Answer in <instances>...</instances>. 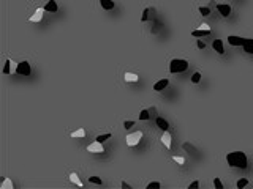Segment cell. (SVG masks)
<instances>
[{"label":"cell","instance_id":"6da1fadb","mask_svg":"<svg viewBox=\"0 0 253 189\" xmlns=\"http://www.w3.org/2000/svg\"><path fill=\"white\" fill-rule=\"evenodd\" d=\"M226 161L231 167H237V169H247V156L242 151H233L226 156Z\"/></svg>","mask_w":253,"mask_h":189},{"label":"cell","instance_id":"7c38bea8","mask_svg":"<svg viewBox=\"0 0 253 189\" xmlns=\"http://www.w3.org/2000/svg\"><path fill=\"white\" fill-rule=\"evenodd\" d=\"M162 143L166 148H171V134L168 131H163V136H162Z\"/></svg>","mask_w":253,"mask_h":189},{"label":"cell","instance_id":"d6a6232c","mask_svg":"<svg viewBox=\"0 0 253 189\" xmlns=\"http://www.w3.org/2000/svg\"><path fill=\"white\" fill-rule=\"evenodd\" d=\"M199 187V181H193V183H190V186H188V189H198Z\"/></svg>","mask_w":253,"mask_h":189},{"label":"cell","instance_id":"ba28073f","mask_svg":"<svg viewBox=\"0 0 253 189\" xmlns=\"http://www.w3.org/2000/svg\"><path fill=\"white\" fill-rule=\"evenodd\" d=\"M244 41H245V39H244V38H241V36H236V35L228 36V43H230L231 46H242V44H244Z\"/></svg>","mask_w":253,"mask_h":189},{"label":"cell","instance_id":"44dd1931","mask_svg":"<svg viewBox=\"0 0 253 189\" xmlns=\"http://www.w3.org/2000/svg\"><path fill=\"white\" fill-rule=\"evenodd\" d=\"M70 180H71V183H74V184H78V186H82L81 180H79V177H78L76 173H71V175H70Z\"/></svg>","mask_w":253,"mask_h":189},{"label":"cell","instance_id":"e0dca14e","mask_svg":"<svg viewBox=\"0 0 253 189\" xmlns=\"http://www.w3.org/2000/svg\"><path fill=\"white\" fill-rule=\"evenodd\" d=\"M125 80H127V82H138V76L135 73H127L125 74Z\"/></svg>","mask_w":253,"mask_h":189},{"label":"cell","instance_id":"83f0119b","mask_svg":"<svg viewBox=\"0 0 253 189\" xmlns=\"http://www.w3.org/2000/svg\"><path fill=\"white\" fill-rule=\"evenodd\" d=\"M149 111H141V114H139V120H149Z\"/></svg>","mask_w":253,"mask_h":189},{"label":"cell","instance_id":"5b68a950","mask_svg":"<svg viewBox=\"0 0 253 189\" xmlns=\"http://www.w3.org/2000/svg\"><path fill=\"white\" fill-rule=\"evenodd\" d=\"M87 151H90V153H103L104 151V148H103V143L101 142H94V143H90L89 147H87Z\"/></svg>","mask_w":253,"mask_h":189},{"label":"cell","instance_id":"cb8c5ba5","mask_svg":"<svg viewBox=\"0 0 253 189\" xmlns=\"http://www.w3.org/2000/svg\"><path fill=\"white\" fill-rule=\"evenodd\" d=\"M160 187H162V184H160L158 181H152V183L147 184V189H160Z\"/></svg>","mask_w":253,"mask_h":189},{"label":"cell","instance_id":"2e32d148","mask_svg":"<svg viewBox=\"0 0 253 189\" xmlns=\"http://www.w3.org/2000/svg\"><path fill=\"white\" fill-rule=\"evenodd\" d=\"M212 46H214V49H215L218 54H223V52H225V49H223V43L220 41V39H215V41H214V44H212Z\"/></svg>","mask_w":253,"mask_h":189},{"label":"cell","instance_id":"9c48e42d","mask_svg":"<svg viewBox=\"0 0 253 189\" xmlns=\"http://www.w3.org/2000/svg\"><path fill=\"white\" fill-rule=\"evenodd\" d=\"M43 13H44V8H38L35 13H33V14L30 16V22H40V21H41L43 19Z\"/></svg>","mask_w":253,"mask_h":189},{"label":"cell","instance_id":"ffe728a7","mask_svg":"<svg viewBox=\"0 0 253 189\" xmlns=\"http://www.w3.org/2000/svg\"><path fill=\"white\" fill-rule=\"evenodd\" d=\"M84 136H86V131L82 128H79V129H76V131L71 132V137H84Z\"/></svg>","mask_w":253,"mask_h":189},{"label":"cell","instance_id":"30bf717a","mask_svg":"<svg viewBox=\"0 0 253 189\" xmlns=\"http://www.w3.org/2000/svg\"><path fill=\"white\" fill-rule=\"evenodd\" d=\"M168 85H169V80H168V79H162V80H158V82L154 85V90H155V91H162V90H165Z\"/></svg>","mask_w":253,"mask_h":189},{"label":"cell","instance_id":"ac0fdd59","mask_svg":"<svg viewBox=\"0 0 253 189\" xmlns=\"http://www.w3.org/2000/svg\"><path fill=\"white\" fill-rule=\"evenodd\" d=\"M152 11H155V10H152V8H145V10H144V13H142V16H141V21H142V22H145V21H147Z\"/></svg>","mask_w":253,"mask_h":189},{"label":"cell","instance_id":"e575fe53","mask_svg":"<svg viewBox=\"0 0 253 189\" xmlns=\"http://www.w3.org/2000/svg\"><path fill=\"white\" fill-rule=\"evenodd\" d=\"M196 46H198V49H204V46H206V44H204V43L201 41V39H199V41L196 43Z\"/></svg>","mask_w":253,"mask_h":189},{"label":"cell","instance_id":"3957f363","mask_svg":"<svg viewBox=\"0 0 253 189\" xmlns=\"http://www.w3.org/2000/svg\"><path fill=\"white\" fill-rule=\"evenodd\" d=\"M141 139H142V132L141 131L133 132V134H130V136H127V145L128 147H136L141 142Z\"/></svg>","mask_w":253,"mask_h":189},{"label":"cell","instance_id":"5bb4252c","mask_svg":"<svg viewBox=\"0 0 253 189\" xmlns=\"http://www.w3.org/2000/svg\"><path fill=\"white\" fill-rule=\"evenodd\" d=\"M242 47H244V50H245L247 54H253V38H251V39H245L244 44H242Z\"/></svg>","mask_w":253,"mask_h":189},{"label":"cell","instance_id":"52a82bcc","mask_svg":"<svg viewBox=\"0 0 253 189\" xmlns=\"http://www.w3.org/2000/svg\"><path fill=\"white\" fill-rule=\"evenodd\" d=\"M16 68H18V65L15 66V63H13L11 60H6V62H5V66H3V74H11V73H16Z\"/></svg>","mask_w":253,"mask_h":189},{"label":"cell","instance_id":"d4e9b609","mask_svg":"<svg viewBox=\"0 0 253 189\" xmlns=\"http://www.w3.org/2000/svg\"><path fill=\"white\" fill-rule=\"evenodd\" d=\"M247 184H248V180H247V178H242V180H239V181H237V187H239V189L245 187Z\"/></svg>","mask_w":253,"mask_h":189},{"label":"cell","instance_id":"7a4b0ae2","mask_svg":"<svg viewBox=\"0 0 253 189\" xmlns=\"http://www.w3.org/2000/svg\"><path fill=\"white\" fill-rule=\"evenodd\" d=\"M188 68V62L187 60H183V58H174V60H171L169 63V71L172 74H176V73H182Z\"/></svg>","mask_w":253,"mask_h":189},{"label":"cell","instance_id":"4dcf8cb0","mask_svg":"<svg viewBox=\"0 0 253 189\" xmlns=\"http://www.w3.org/2000/svg\"><path fill=\"white\" fill-rule=\"evenodd\" d=\"M214 186H215L217 189H223V183L220 181V178H215V180H214Z\"/></svg>","mask_w":253,"mask_h":189},{"label":"cell","instance_id":"d590c367","mask_svg":"<svg viewBox=\"0 0 253 189\" xmlns=\"http://www.w3.org/2000/svg\"><path fill=\"white\" fill-rule=\"evenodd\" d=\"M122 187H124V189H131V186H130L127 181H122Z\"/></svg>","mask_w":253,"mask_h":189},{"label":"cell","instance_id":"9a60e30c","mask_svg":"<svg viewBox=\"0 0 253 189\" xmlns=\"http://www.w3.org/2000/svg\"><path fill=\"white\" fill-rule=\"evenodd\" d=\"M100 5L104 10H112L114 8V2H112V0H100Z\"/></svg>","mask_w":253,"mask_h":189},{"label":"cell","instance_id":"4316f807","mask_svg":"<svg viewBox=\"0 0 253 189\" xmlns=\"http://www.w3.org/2000/svg\"><path fill=\"white\" fill-rule=\"evenodd\" d=\"M199 80H201V73H195V74L192 76V82H193V84H198Z\"/></svg>","mask_w":253,"mask_h":189},{"label":"cell","instance_id":"d6986e66","mask_svg":"<svg viewBox=\"0 0 253 189\" xmlns=\"http://www.w3.org/2000/svg\"><path fill=\"white\" fill-rule=\"evenodd\" d=\"M0 189H13V183H11V180H10V178H5L3 183L0 184Z\"/></svg>","mask_w":253,"mask_h":189},{"label":"cell","instance_id":"f546056e","mask_svg":"<svg viewBox=\"0 0 253 189\" xmlns=\"http://www.w3.org/2000/svg\"><path fill=\"white\" fill-rule=\"evenodd\" d=\"M89 181L94 183V184H101V180L98 177H89Z\"/></svg>","mask_w":253,"mask_h":189},{"label":"cell","instance_id":"836d02e7","mask_svg":"<svg viewBox=\"0 0 253 189\" xmlns=\"http://www.w3.org/2000/svg\"><path fill=\"white\" fill-rule=\"evenodd\" d=\"M199 30H207V32H210V27H209L207 24H201V25H199Z\"/></svg>","mask_w":253,"mask_h":189},{"label":"cell","instance_id":"8fae6325","mask_svg":"<svg viewBox=\"0 0 253 189\" xmlns=\"http://www.w3.org/2000/svg\"><path fill=\"white\" fill-rule=\"evenodd\" d=\"M57 3H56V0H49V2L44 5V11H49V13H56L57 11Z\"/></svg>","mask_w":253,"mask_h":189},{"label":"cell","instance_id":"1f68e13d","mask_svg":"<svg viewBox=\"0 0 253 189\" xmlns=\"http://www.w3.org/2000/svg\"><path fill=\"white\" fill-rule=\"evenodd\" d=\"M174 161H176V163H177L179 166H182V164L185 163V161H183V158H180V156H174Z\"/></svg>","mask_w":253,"mask_h":189},{"label":"cell","instance_id":"f1b7e54d","mask_svg":"<svg viewBox=\"0 0 253 189\" xmlns=\"http://www.w3.org/2000/svg\"><path fill=\"white\" fill-rule=\"evenodd\" d=\"M133 125H135V121H133V120H127V121H124V128H125V129H130Z\"/></svg>","mask_w":253,"mask_h":189},{"label":"cell","instance_id":"484cf974","mask_svg":"<svg viewBox=\"0 0 253 189\" xmlns=\"http://www.w3.org/2000/svg\"><path fill=\"white\" fill-rule=\"evenodd\" d=\"M199 13H201L203 16H209L210 14V10L207 6H199Z\"/></svg>","mask_w":253,"mask_h":189},{"label":"cell","instance_id":"7402d4cb","mask_svg":"<svg viewBox=\"0 0 253 189\" xmlns=\"http://www.w3.org/2000/svg\"><path fill=\"white\" fill-rule=\"evenodd\" d=\"M108 139H111V134H109V132H106V134H100V136L97 137V140H98V142H101V143H103L104 140H108Z\"/></svg>","mask_w":253,"mask_h":189},{"label":"cell","instance_id":"4fadbf2b","mask_svg":"<svg viewBox=\"0 0 253 189\" xmlns=\"http://www.w3.org/2000/svg\"><path fill=\"white\" fill-rule=\"evenodd\" d=\"M157 126L162 129V131H168V128H169L168 121H166L165 118H162V117H158V118H157Z\"/></svg>","mask_w":253,"mask_h":189},{"label":"cell","instance_id":"277c9868","mask_svg":"<svg viewBox=\"0 0 253 189\" xmlns=\"http://www.w3.org/2000/svg\"><path fill=\"white\" fill-rule=\"evenodd\" d=\"M16 73L18 74H22V76H29L30 74V65H29V62H19L18 63V68H16Z\"/></svg>","mask_w":253,"mask_h":189},{"label":"cell","instance_id":"8992f818","mask_svg":"<svg viewBox=\"0 0 253 189\" xmlns=\"http://www.w3.org/2000/svg\"><path fill=\"white\" fill-rule=\"evenodd\" d=\"M217 10L220 11V14H221L223 18H228V16L231 14V6H230V5L220 3V5H217Z\"/></svg>","mask_w":253,"mask_h":189},{"label":"cell","instance_id":"603a6c76","mask_svg":"<svg viewBox=\"0 0 253 189\" xmlns=\"http://www.w3.org/2000/svg\"><path fill=\"white\" fill-rule=\"evenodd\" d=\"M209 33H210V32H207V30H199V29H198V30L193 32V36H204V35H209Z\"/></svg>","mask_w":253,"mask_h":189}]
</instances>
